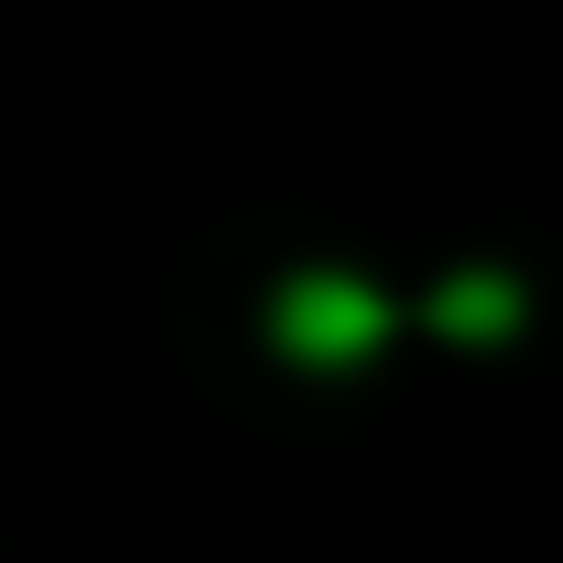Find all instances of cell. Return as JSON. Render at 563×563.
I'll list each match as a JSON object with an SVG mask.
<instances>
[{"label": "cell", "instance_id": "6da1fadb", "mask_svg": "<svg viewBox=\"0 0 563 563\" xmlns=\"http://www.w3.org/2000/svg\"><path fill=\"white\" fill-rule=\"evenodd\" d=\"M282 344H292L302 365H365L386 344V292H365V282H344V272L292 282V292H282Z\"/></svg>", "mask_w": 563, "mask_h": 563}, {"label": "cell", "instance_id": "7a4b0ae2", "mask_svg": "<svg viewBox=\"0 0 563 563\" xmlns=\"http://www.w3.org/2000/svg\"><path fill=\"white\" fill-rule=\"evenodd\" d=\"M511 313H522L511 282H449V292H439V323H449V334H501Z\"/></svg>", "mask_w": 563, "mask_h": 563}]
</instances>
